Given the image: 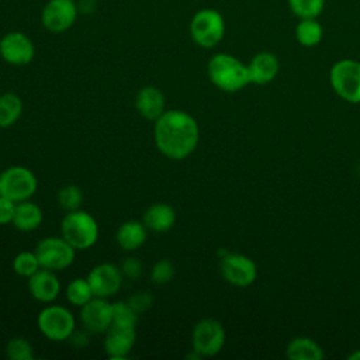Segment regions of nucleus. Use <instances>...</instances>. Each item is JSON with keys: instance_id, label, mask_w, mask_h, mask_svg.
Returning <instances> with one entry per match:
<instances>
[{"instance_id": "nucleus-1", "label": "nucleus", "mask_w": 360, "mask_h": 360, "mask_svg": "<svg viewBox=\"0 0 360 360\" xmlns=\"http://www.w3.org/2000/svg\"><path fill=\"white\" fill-rule=\"evenodd\" d=\"M156 148L173 160L190 156L200 139V128L193 115L183 110H166L153 127Z\"/></svg>"}, {"instance_id": "nucleus-2", "label": "nucleus", "mask_w": 360, "mask_h": 360, "mask_svg": "<svg viewBox=\"0 0 360 360\" xmlns=\"http://www.w3.org/2000/svg\"><path fill=\"white\" fill-rule=\"evenodd\" d=\"M211 83L222 91L235 93L250 83L248 65L229 53L214 55L207 66Z\"/></svg>"}, {"instance_id": "nucleus-3", "label": "nucleus", "mask_w": 360, "mask_h": 360, "mask_svg": "<svg viewBox=\"0 0 360 360\" xmlns=\"http://www.w3.org/2000/svg\"><path fill=\"white\" fill-rule=\"evenodd\" d=\"M60 233L76 250H84L97 242L98 224L87 211H68L60 221Z\"/></svg>"}, {"instance_id": "nucleus-4", "label": "nucleus", "mask_w": 360, "mask_h": 360, "mask_svg": "<svg viewBox=\"0 0 360 360\" xmlns=\"http://www.w3.org/2000/svg\"><path fill=\"white\" fill-rule=\"evenodd\" d=\"M39 332L52 342L69 340L76 329V319L73 314L62 305H46L37 316Z\"/></svg>"}, {"instance_id": "nucleus-5", "label": "nucleus", "mask_w": 360, "mask_h": 360, "mask_svg": "<svg viewBox=\"0 0 360 360\" xmlns=\"http://www.w3.org/2000/svg\"><path fill=\"white\" fill-rule=\"evenodd\" d=\"M190 35L201 48H214L225 35V21L214 8L197 11L190 21Z\"/></svg>"}, {"instance_id": "nucleus-6", "label": "nucleus", "mask_w": 360, "mask_h": 360, "mask_svg": "<svg viewBox=\"0 0 360 360\" xmlns=\"http://www.w3.org/2000/svg\"><path fill=\"white\" fill-rule=\"evenodd\" d=\"M37 188V176L25 166H10L0 173V195L14 202L30 200Z\"/></svg>"}, {"instance_id": "nucleus-7", "label": "nucleus", "mask_w": 360, "mask_h": 360, "mask_svg": "<svg viewBox=\"0 0 360 360\" xmlns=\"http://www.w3.org/2000/svg\"><path fill=\"white\" fill-rule=\"evenodd\" d=\"M333 91L349 103H360V62L353 59L338 60L329 73Z\"/></svg>"}, {"instance_id": "nucleus-8", "label": "nucleus", "mask_w": 360, "mask_h": 360, "mask_svg": "<svg viewBox=\"0 0 360 360\" xmlns=\"http://www.w3.org/2000/svg\"><path fill=\"white\" fill-rule=\"evenodd\" d=\"M39 266L52 271L68 269L76 255V249L62 236H46L41 239L34 249Z\"/></svg>"}, {"instance_id": "nucleus-9", "label": "nucleus", "mask_w": 360, "mask_h": 360, "mask_svg": "<svg viewBox=\"0 0 360 360\" xmlns=\"http://www.w3.org/2000/svg\"><path fill=\"white\" fill-rule=\"evenodd\" d=\"M225 345V329L222 323L214 318L198 321L191 330V349L201 357H212L218 354Z\"/></svg>"}, {"instance_id": "nucleus-10", "label": "nucleus", "mask_w": 360, "mask_h": 360, "mask_svg": "<svg viewBox=\"0 0 360 360\" xmlns=\"http://www.w3.org/2000/svg\"><path fill=\"white\" fill-rule=\"evenodd\" d=\"M219 273L231 285L248 287L257 277V266L246 255L225 252L219 260Z\"/></svg>"}, {"instance_id": "nucleus-11", "label": "nucleus", "mask_w": 360, "mask_h": 360, "mask_svg": "<svg viewBox=\"0 0 360 360\" xmlns=\"http://www.w3.org/2000/svg\"><path fill=\"white\" fill-rule=\"evenodd\" d=\"M79 6L75 0H49L41 13V22L46 31L60 34L76 21Z\"/></svg>"}, {"instance_id": "nucleus-12", "label": "nucleus", "mask_w": 360, "mask_h": 360, "mask_svg": "<svg viewBox=\"0 0 360 360\" xmlns=\"http://www.w3.org/2000/svg\"><path fill=\"white\" fill-rule=\"evenodd\" d=\"M35 55V46L30 37L20 31H10L0 39V56L14 66L28 65Z\"/></svg>"}, {"instance_id": "nucleus-13", "label": "nucleus", "mask_w": 360, "mask_h": 360, "mask_svg": "<svg viewBox=\"0 0 360 360\" xmlns=\"http://www.w3.org/2000/svg\"><path fill=\"white\" fill-rule=\"evenodd\" d=\"M86 278L90 283L94 297L110 298L120 291L124 274L112 263H98L89 271Z\"/></svg>"}, {"instance_id": "nucleus-14", "label": "nucleus", "mask_w": 360, "mask_h": 360, "mask_svg": "<svg viewBox=\"0 0 360 360\" xmlns=\"http://www.w3.org/2000/svg\"><path fill=\"white\" fill-rule=\"evenodd\" d=\"M80 322L87 332L105 333L111 326L112 304L107 298L93 297L80 307Z\"/></svg>"}, {"instance_id": "nucleus-15", "label": "nucleus", "mask_w": 360, "mask_h": 360, "mask_svg": "<svg viewBox=\"0 0 360 360\" xmlns=\"http://www.w3.org/2000/svg\"><path fill=\"white\" fill-rule=\"evenodd\" d=\"M135 342H136L135 328L110 326V329L105 332L103 346L107 357L112 360H122L129 356Z\"/></svg>"}, {"instance_id": "nucleus-16", "label": "nucleus", "mask_w": 360, "mask_h": 360, "mask_svg": "<svg viewBox=\"0 0 360 360\" xmlns=\"http://www.w3.org/2000/svg\"><path fill=\"white\" fill-rule=\"evenodd\" d=\"M27 285L31 297L45 304L53 302L60 292V283L55 271L42 267L28 277Z\"/></svg>"}, {"instance_id": "nucleus-17", "label": "nucleus", "mask_w": 360, "mask_h": 360, "mask_svg": "<svg viewBox=\"0 0 360 360\" xmlns=\"http://www.w3.org/2000/svg\"><path fill=\"white\" fill-rule=\"evenodd\" d=\"M166 98L156 86H143L135 97V108L141 117L156 121L166 111Z\"/></svg>"}, {"instance_id": "nucleus-18", "label": "nucleus", "mask_w": 360, "mask_h": 360, "mask_svg": "<svg viewBox=\"0 0 360 360\" xmlns=\"http://www.w3.org/2000/svg\"><path fill=\"white\" fill-rule=\"evenodd\" d=\"M249 79L253 84H267L278 73V59L274 53L263 51L256 53L248 65Z\"/></svg>"}, {"instance_id": "nucleus-19", "label": "nucleus", "mask_w": 360, "mask_h": 360, "mask_svg": "<svg viewBox=\"0 0 360 360\" xmlns=\"http://www.w3.org/2000/svg\"><path fill=\"white\" fill-rule=\"evenodd\" d=\"M142 222L148 231L166 232L173 228L176 222V211L170 204L155 202L146 208L142 217Z\"/></svg>"}, {"instance_id": "nucleus-20", "label": "nucleus", "mask_w": 360, "mask_h": 360, "mask_svg": "<svg viewBox=\"0 0 360 360\" xmlns=\"http://www.w3.org/2000/svg\"><path fill=\"white\" fill-rule=\"evenodd\" d=\"M148 238V228L143 222L136 219H129L122 222L117 232H115V240L118 246L127 252H134L139 249Z\"/></svg>"}, {"instance_id": "nucleus-21", "label": "nucleus", "mask_w": 360, "mask_h": 360, "mask_svg": "<svg viewBox=\"0 0 360 360\" xmlns=\"http://www.w3.org/2000/svg\"><path fill=\"white\" fill-rule=\"evenodd\" d=\"M42 219L44 214L41 207L31 200H24L17 202L11 225L21 232H31L42 224Z\"/></svg>"}, {"instance_id": "nucleus-22", "label": "nucleus", "mask_w": 360, "mask_h": 360, "mask_svg": "<svg viewBox=\"0 0 360 360\" xmlns=\"http://www.w3.org/2000/svg\"><path fill=\"white\" fill-rule=\"evenodd\" d=\"M285 356L290 360H322V347L307 336H298L290 340L285 349Z\"/></svg>"}, {"instance_id": "nucleus-23", "label": "nucleus", "mask_w": 360, "mask_h": 360, "mask_svg": "<svg viewBox=\"0 0 360 360\" xmlns=\"http://www.w3.org/2000/svg\"><path fill=\"white\" fill-rule=\"evenodd\" d=\"M22 100L11 91L0 94V128L14 125L22 114Z\"/></svg>"}, {"instance_id": "nucleus-24", "label": "nucleus", "mask_w": 360, "mask_h": 360, "mask_svg": "<svg viewBox=\"0 0 360 360\" xmlns=\"http://www.w3.org/2000/svg\"><path fill=\"white\" fill-rule=\"evenodd\" d=\"M323 35L322 25L316 18H302L295 27V38L300 45L311 48L321 42Z\"/></svg>"}, {"instance_id": "nucleus-25", "label": "nucleus", "mask_w": 360, "mask_h": 360, "mask_svg": "<svg viewBox=\"0 0 360 360\" xmlns=\"http://www.w3.org/2000/svg\"><path fill=\"white\" fill-rule=\"evenodd\" d=\"M65 295H66L68 302L77 308L83 307L86 302H89L94 297L89 280L83 278V277L70 280L66 285Z\"/></svg>"}, {"instance_id": "nucleus-26", "label": "nucleus", "mask_w": 360, "mask_h": 360, "mask_svg": "<svg viewBox=\"0 0 360 360\" xmlns=\"http://www.w3.org/2000/svg\"><path fill=\"white\" fill-rule=\"evenodd\" d=\"M138 312L129 305L128 301H118L112 304L111 326L136 328Z\"/></svg>"}, {"instance_id": "nucleus-27", "label": "nucleus", "mask_w": 360, "mask_h": 360, "mask_svg": "<svg viewBox=\"0 0 360 360\" xmlns=\"http://www.w3.org/2000/svg\"><path fill=\"white\" fill-rule=\"evenodd\" d=\"M4 353L10 360H32L34 347L30 340L22 336H13L4 346Z\"/></svg>"}, {"instance_id": "nucleus-28", "label": "nucleus", "mask_w": 360, "mask_h": 360, "mask_svg": "<svg viewBox=\"0 0 360 360\" xmlns=\"http://www.w3.org/2000/svg\"><path fill=\"white\" fill-rule=\"evenodd\" d=\"M11 267L14 270L15 274H18L20 277H31L35 271H38L41 269L38 257L35 255V252H28V250H22L20 253H17L13 259Z\"/></svg>"}, {"instance_id": "nucleus-29", "label": "nucleus", "mask_w": 360, "mask_h": 360, "mask_svg": "<svg viewBox=\"0 0 360 360\" xmlns=\"http://www.w3.org/2000/svg\"><path fill=\"white\" fill-rule=\"evenodd\" d=\"M56 201L60 208L65 211H75L79 210L82 202H83V193L82 188L77 187L76 184H66L63 186L58 194H56Z\"/></svg>"}, {"instance_id": "nucleus-30", "label": "nucleus", "mask_w": 360, "mask_h": 360, "mask_svg": "<svg viewBox=\"0 0 360 360\" xmlns=\"http://www.w3.org/2000/svg\"><path fill=\"white\" fill-rule=\"evenodd\" d=\"M290 10L300 18H316L325 6V0H288Z\"/></svg>"}, {"instance_id": "nucleus-31", "label": "nucleus", "mask_w": 360, "mask_h": 360, "mask_svg": "<svg viewBox=\"0 0 360 360\" xmlns=\"http://www.w3.org/2000/svg\"><path fill=\"white\" fill-rule=\"evenodd\" d=\"M176 274V269L174 264L169 260V259H160L158 260L152 270H150V278L155 284L158 285H163L167 284Z\"/></svg>"}, {"instance_id": "nucleus-32", "label": "nucleus", "mask_w": 360, "mask_h": 360, "mask_svg": "<svg viewBox=\"0 0 360 360\" xmlns=\"http://www.w3.org/2000/svg\"><path fill=\"white\" fill-rule=\"evenodd\" d=\"M121 271L125 277L135 280L142 274V263L134 256L125 257L121 264Z\"/></svg>"}, {"instance_id": "nucleus-33", "label": "nucleus", "mask_w": 360, "mask_h": 360, "mask_svg": "<svg viewBox=\"0 0 360 360\" xmlns=\"http://www.w3.org/2000/svg\"><path fill=\"white\" fill-rule=\"evenodd\" d=\"M15 205L17 202H14L13 200L0 195V225H7L13 222Z\"/></svg>"}, {"instance_id": "nucleus-34", "label": "nucleus", "mask_w": 360, "mask_h": 360, "mask_svg": "<svg viewBox=\"0 0 360 360\" xmlns=\"http://www.w3.org/2000/svg\"><path fill=\"white\" fill-rule=\"evenodd\" d=\"M129 305L139 314L142 311H145L146 308H149L152 305V297L146 292V291H138L136 294L131 295L128 300Z\"/></svg>"}, {"instance_id": "nucleus-35", "label": "nucleus", "mask_w": 360, "mask_h": 360, "mask_svg": "<svg viewBox=\"0 0 360 360\" xmlns=\"http://www.w3.org/2000/svg\"><path fill=\"white\" fill-rule=\"evenodd\" d=\"M347 359H349V360H360V349H357V350H354L353 353H350V354L347 356Z\"/></svg>"}]
</instances>
